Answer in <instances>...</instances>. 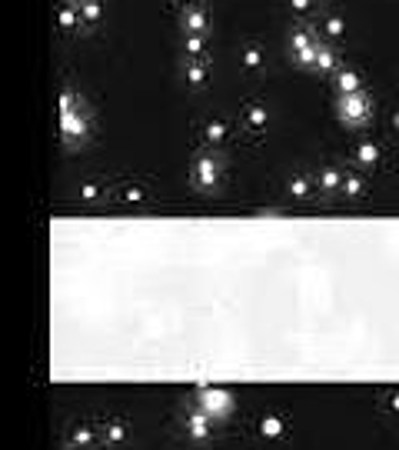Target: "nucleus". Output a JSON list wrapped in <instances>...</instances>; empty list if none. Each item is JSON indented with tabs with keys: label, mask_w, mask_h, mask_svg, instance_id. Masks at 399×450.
Listing matches in <instances>:
<instances>
[{
	"label": "nucleus",
	"mask_w": 399,
	"mask_h": 450,
	"mask_svg": "<svg viewBox=\"0 0 399 450\" xmlns=\"http://www.w3.org/2000/svg\"><path fill=\"white\" fill-rule=\"evenodd\" d=\"M87 114H84V103L77 101L74 90H63L60 94V137L63 143L77 150L80 143L87 141Z\"/></svg>",
	"instance_id": "nucleus-1"
},
{
	"label": "nucleus",
	"mask_w": 399,
	"mask_h": 450,
	"mask_svg": "<svg viewBox=\"0 0 399 450\" xmlns=\"http://www.w3.org/2000/svg\"><path fill=\"white\" fill-rule=\"evenodd\" d=\"M376 107H373V97L360 90V94H336V117L339 124L349 130H362L369 120H373Z\"/></svg>",
	"instance_id": "nucleus-2"
},
{
	"label": "nucleus",
	"mask_w": 399,
	"mask_h": 450,
	"mask_svg": "<svg viewBox=\"0 0 399 450\" xmlns=\"http://www.w3.org/2000/svg\"><path fill=\"white\" fill-rule=\"evenodd\" d=\"M220 177H223V160L213 154V150H200L190 164V180L200 193H213L220 187Z\"/></svg>",
	"instance_id": "nucleus-3"
},
{
	"label": "nucleus",
	"mask_w": 399,
	"mask_h": 450,
	"mask_svg": "<svg viewBox=\"0 0 399 450\" xmlns=\"http://www.w3.org/2000/svg\"><path fill=\"white\" fill-rule=\"evenodd\" d=\"M320 44V27L313 24H296L289 30V60L303 70H313V51Z\"/></svg>",
	"instance_id": "nucleus-4"
},
{
	"label": "nucleus",
	"mask_w": 399,
	"mask_h": 450,
	"mask_svg": "<svg viewBox=\"0 0 399 450\" xmlns=\"http://www.w3.org/2000/svg\"><path fill=\"white\" fill-rule=\"evenodd\" d=\"M339 67H343V60H339V51L333 47V40L320 37L316 51H313V70H316V74H323V77H336Z\"/></svg>",
	"instance_id": "nucleus-5"
},
{
	"label": "nucleus",
	"mask_w": 399,
	"mask_h": 450,
	"mask_svg": "<svg viewBox=\"0 0 399 450\" xmlns=\"http://www.w3.org/2000/svg\"><path fill=\"white\" fill-rule=\"evenodd\" d=\"M197 407H203L213 420H220V417H226V413L233 411V400H230L226 390H210V387H207V390L197 394Z\"/></svg>",
	"instance_id": "nucleus-6"
},
{
	"label": "nucleus",
	"mask_w": 399,
	"mask_h": 450,
	"mask_svg": "<svg viewBox=\"0 0 399 450\" xmlns=\"http://www.w3.org/2000/svg\"><path fill=\"white\" fill-rule=\"evenodd\" d=\"M180 27L183 34H210V17L203 11V4H187L180 11Z\"/></svg>",
	"instance_id": "nucleus-7"
},
{
	"label": "nucleus",
	"mask_w": 399,
	"mask_h": 450,
	"mask_svg": "<svg viewBox=\"0 0 399 450\" xmlns=\"http://www.w3.org/2000/svg\"><path fill=\"white\" fill-rule=\"evenodd\" d=\"M343 174H346L343 167H336V164H326V167L316 170L313 184H316V191H320V193L333 197V193H343Z\"/></svg>",
	"instance_id": "nucleus-8"
},
{
	"label": "nucleus",
	"mask_w": 399,
	"mask_h": 450,
	"mask_svg": "<svg viewBox=\"0 0 399 450\" xmlns=\"http://www.w3.org/2000/svg\"><path fill=\"white\" fill-rule=\"evenodd\" d=\"M183 80H187L190 90H203L207 80H210V64L203 57H187L183 60Z\"/></svg>",
	"instance_id": "nucleus-9"
},
{
	"label": "nucleus",
	"mask_w": 399,
	"mask_h": 450,
	"mask_svg": "<svg viewBox=\"0 0 399 450\" xmlns=\"http://www.w3.org/2000/svg\"><path fill=\"white\" fill-rule=\"evenodd\" d=\"M333 87H336V94H360L362 87V74L360 70H353V67H339L336 77H333Z\"/></svg>",
	"instance_id": "nucleus-10"
},
{
	"label": "nucleus",
	"mask_w": 399,
	"mask_h": 450,
	"mask_svg": "<svg viewBox=\"0 0 399 450\" xmlns=\"http://www.w3.org/2000/svg\"><path fill=\"white\" fill-rule=\"evenodd\" d=\"M353 164L362 170H369L379 164V147H376L373 141H360L356 147H353Z\"/></svg>",
	"instance_id": "nucleus-11"
},
{
	"label": "nucleus",
	"mask_w": 399,
	"mask_h": 450,
	"mask_svg": "<svg viewBox=\"0 0 399 450\" xmlns=\"http://www.w3.org/2000/svg\"><path fill=\"white\" fill-rule=\"evenodd\" d=\"M343 34H346V20L339 13H326L323 20H320V37L323 40H339Z\"/></svg>",
	"instance_id": "nucleus-12"
},
{
	"label": "nucleus",
	"mask_w": 399,
	"mask_h": 450,
	"mask_svg": "<svg viewBox=\"0 0 399 450\" xmlns=\"http://www.w3.org/2000/svg\"><path fill=\"white\" fill-rule=\"evenodd\" d=\"M187 430L193 434V437H207V434L213 430V417L203 411V407H197V411L187 417Z\"/></svg>",
	"instance_id": "nucleus-13"
},
{
	"label": "nucleus",
	"mask_w": 399,
	"mask_h": 450,
	"mask_svg": "<svg viewBox=\"0 0 399 450\" xmlns=\"http://www.w3.org/2000/svg\"><path fill=\"white\" fill-rule=\"evenodd\" d=\"M60 27L63 30H77V27H84V17H80V4H74V0H63L60 4Z\"/></svg>",
	"instance_id": "nucleus-14"
},
{
	"label": "nucleus",
	"mask_w": 399,
	"mask_h": 450,
	"mask_svg": "<svg viewBox=\"0 0 399 450\" xmlns=\"http://www.w3.org/2000/svg\"><path fill=\"white\" fill-rule=\"evenodd\" d=\"M289 193H293V200H310L313 191H316V184H313L310 177H303V174H296V177H289Z\"/></svg>",
	"instance_id": "nucleus-15"
},
{
	"label": "nucleus",
	"mask_w": 399,
	"mask_h": 450,
	"mask_svg": "<svg viewBox=\"0 0 399 450\" xmlns=\"http://www.w3.org/2000/svg\"><path fill=\"white\" fill-rule=\"evenodd\" d=\"M207 47H210L207 34H183V53L187 57H207Z\"/></svg>",
	"instance_id": "nucleus-16"
},
{
	"label": "nucleus",
	"mask_w": 399,
	"mask_h": 450,
	"mask_svg": "<svg viewBox=\"0 0 399 450\" xmlns=\"http://www.w3.org/2000/svg\"><path fill=\"white\" fill-rule=\"evenodd\" d=\"M80 17H84V27H97L100 17H103V4H100V0H87V4H80Z\"/></svg>",
	"instance_id": "nucleus-17"
},
{
	"label": "nucleus",
	"mask_w": 399,
	"mask_h": 450,
	"mask_svg": "<svg viewBox=\"0 0 399 450\" xmlns=\"http://www.w3.org/2000/svg\"><path fill=\"white\" fill-rule=\"evenodd\" d=\"M240 64L247 67V70H260L263 67V51L256 47V44H247L243 53H240Z\"/></svg>",
	"instance_id": "nucleus-18"
},
{
	"label": "nucleus",
	"mask_w": 399,
	"mask_h": 450,
	"mask_svg": "<svg viewBox=\"0 0 399 450\" xmlns=\"http://www.w3.org/2000/svg\"><path fill=\"white\" fill-rule=\"evenodd\" d=\"M343 193H346V197H362V193H366V184H362L360 174H353V170L343 174Z\"/></svg>",
	"instance_id": "nucleus-19"
},
{
	"label": "nucleus",
	"mask_w": 399,
	"mask_h": 450,
	"mask_svg": "<svg viewBox=\"0 0 399 450\" xmlns=\"http://www.w3.org/2000/svg\"><path fill=\"white\" fill-rule=\"evenodd\" d=\"M247 127L249 130H263V127H266V107H263V103H249V107H247Z\"/></svg>",
	"instance_id": "nucleus-20"
},
{
	"label": "nucleus",
	"mask_w": 399,
	"mask_h": 450,
	"mask_svg": "<svg viewBox=\"0 0 399 450\" xmlns=\"http://www.w3.org/2000/svg\"><path fill=\"white\" fill-rule=\"evenodd\" d=\"M226 137H230V127H226L223 120H210V124H207V141H210L213 147H220Z\"/></svg>",
	"instance_id": "nucleus-21"
},
{
	"label": "nucleus",
	"mask_w": 399,
	"mask_h": 450,
	"mask_svg": "<svg viewBox=\"0 0 399 450\" xmlns=\"http://www.w3.org/2000/svg\"><path fill=\"white\" fill-rule=\"evenodd\" d=\"M260 430H263V434H266V437H280V434H283V424H280L276 417H263Z\"/></svg>",
	"instance_id": "nucleus-22"
},
{
	"label": "nucleus",
	"mask_w": 399,
	"mask_h": 450,
	"mask_svg": "<svg viewBox=\"0 0 399 450\" xmlns=\"http://www.w3.org/2000/svg\"><path fill=\"white\" fill-rule=\"evenodd\" d=\"M289 7L296 13H310L313 11V0H289Z\"/></svg>",
	"instance_id": "nucleus-23"
},
{
	"label": "nucleus",
	"mask_w": 399,
	"mask_h": 450,
	"mask_svg": "<svg viewBox=\"0 0 399 450\" xmlns=\"http://www.w3.org/2000/svg\"><path fill=\"white\" fill-rule=\"evenodd\" d=\"M97 193H100L97 184H84V191H80V197H84V200H97Z\"/></svg>",
	"instance_id": "nucleus-24"
},
{
	"label": "nucleus",
	"mask_w": 399,
	"mask_h": 450,
	"mask_svg": "<svg viewBox=\"0 0 399 450\" xmlns=\"http://www.w3.org/2000/svg\"><path fill=\"white\" fill-rule=\"evenodd\" d=\"M110 440H124V427H113V430H110Z\"/></svg>",
	"instance_id": "nucleus-25"
},
{
	"label": "nucleus",
	"mask_w": 399,
	"mask_h": 450,
	"mask_svg": "<svg viewBox=\"0 0 399 450\" xmlns=\"http://www.w3.org/2000/svg\"><path fill=\"white\" fill-rule=\"evenodd\" d=\"M393 127L399 130V110H396V114H393Z\"/></svg>",
	"instance_id": "nucleus-26"
},
{
	"label": "nucleus",
	"mask_w": 399,
	"mask_h": 450,
	"mask_svg": "<svg viewBox=\"0 0 399 450\" xmlns=\"http://www.w3.org/2000/svg\"><path fill=\"white\" fill-rule=\"evenodd\" d=\"M187 4H200V0H183V7H187Z\"/></svg>",
	"instance_id": "nucleus-27"
},
{
	"label": "nucleus",
	"mask_w": 399,
	"mask_h": 450,
	"mask_svg": "<svg viewBox=\"0 0 399 450\" xmlns=\"http://www.w3.org/2000/svg\"><path fill=\"white\" fill-rule=\"evenodd\" d=\"M74 4H87V0H74Z\"/></svg>",
	"instance_id": "nucleus-28"
}]
</instances>
